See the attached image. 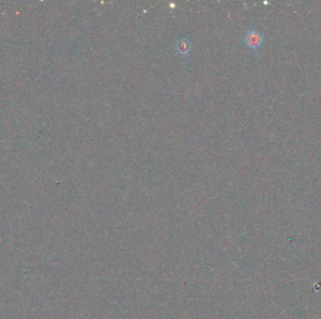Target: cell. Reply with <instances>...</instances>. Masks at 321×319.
I'll return each mask as SVG.
<instances>
[{"label": "cell", "mask_w": 321, "mask_h": 319, "mask_svg": "<svg viewBox=\"0 0 321 319\" xmlns=\"http://www.w3.org/2000/svg\"><path fill=\"white\" fill-rule=\"evenodd\" d=\"M264 39H264V35L262 33L256 30L253 27V25H251L248 30L245 33V35L243 36V40L244 44L250 48L257 55V52L259 51L260 47L262 46Z\"/></svg>", "instance_id": "obj_1"}, {"label": "cell", "mask_w": 321, "mask_h": 319, "mask_svg": "<svg viewBox=\"0 0 321 319\" xmlns=\"http://www.w3.org/2000/svg\"><path fill=\"white\" fill-rule=\"evenodd\" d=\"M193 41L187 38H180L173 44V49L177 54L181 55L185 59L186 67H188V56L193 49Z\"/></svg>", "instance_id": "obj_2"}]
</instances>
